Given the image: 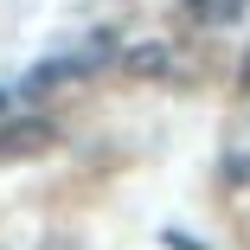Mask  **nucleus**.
I'll use <instances>...</instances> for the list:
<instances>
[{"mask_svg": "<svg viewBox=\"0 0 250 250\" xmlns=\"http://www.w3.org/2000/svg\"><path fill=\"white\" fill-rule=\"evenodd\" d=\"M52 147V122L45 116H13L0 128V161H26V154H45Z\"/></svg>", "mask_w": 250, "mask_h": 250, "instance_id": "nucleus-1", "label": "nucleus"}, {"mask_svg": "<svg viewBox=\"0 0 250 250\" xmlns=\"http://www.w3.org/2000/svg\"><path fill=\"white\" fill-rule=\"evenodd\" d=\"M122 71H128V77H167V71H173V45H167V39L128 45V52H122Z\"/></svg>", "mask_w": 250, "mask_h": 250, "instance_id": "nucleus-2", "label": "nucleus"}, {"mask_svg": "<svg viewBox=\"0 0 250 250\" xmlns=\"http://www.w3.org/2000/svg\"><path fill=\"white\" fill-rule=\"evenodd\" d=\"M237 7H244V0H192V13H199V20H212V26H218V20H231Z\"/></svg>", "mask_w": 250, "mask_h": 250, "instance_id": "nucleus-3", "label": "nucleus"}, {"mask_svg": "<svg viewBox=\"0 0 250 250\" xmlns=\"http://www.w3.org/2000/svg\"><path fill=\"white\" fill-rule=\"evenodd\" d=\"M225 180H231V186H244V180H250V161H244V154H231V161H225Z\"/></svg>", "mask_w": 250, "mask_h": 250, "instance_id": "nucleus-4", "label": "nucleus"}, {"mask_svg": "<svg viewBox=\"0 0 250 250\" xmlns=\"http://www.w3.org/2000/svg\"><path fill=\"white\" fill-rule=\"evenodd\" d=\"M244 90H250V58H244Z\"/></svg>", "mask_w": 250, "mask_h": 250, "instance_id": "nucleus-5", "label": "nucleus"}, {"mask_svg": "<svg viewBox=\"0 0 250 250\" xmlns=\"http://www.w3.org/2000/svg\"><path fill=\"white\" fill-rule=\"evenodd\" d=\"M0 103H7V96H0Z\"/></svg>", "mask_w": 250, "mask_h": 250, "instance_id": "nucleus-6", "label": "nucleus"}]
</instances>
